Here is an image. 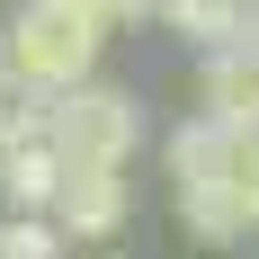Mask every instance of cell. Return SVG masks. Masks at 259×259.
I'll list each match as a JSON object with an SVG mask.
<instances>
[{
  "instance_id": "cell-1",
  "label": "cell",
  "mask_w": 259,
  "mask_h": 259,
  "mask_svg": "<svg viewBox=\"0 0 259 259\" xmlns=\"http://www.w3.org/2000/svg\"><path fill=\"white\" fill-rule=\"evenodd\" d=\"M99 63H107V27H90L72 0H18L0 18V72L36 99H63L80 80H99Z\"/></svg>"
},
{
  "instance_id": "cell-2",
  "label": "cell",
  "mask_w": 259,
  "mask_h": 259,
  "mask_svg": "<svg viewBox=\"0 0 259 259\" xmlns=\"http://www.w3.org/2000/svg\"><path fill=\"white\" fill-rule=\"evenodd\" d=\"M45 143L63 170H125L143 152V99H134L125 80H80L63 99H45Z\"/></svg>"
},
{
  "instance_id": "cell-3",
  "label": "cell",
  "mask_w": 259,
  "mask_h": 259,
  "mask_svg": "<svg viewBox=\"0 0 259 259\" xmlns=\"http://www.w3.org/2000/svg\"><path fill=\"white\" fill-rule=\"evenodd\" d=\"M45 224L72 250H99V241H116L134 224V188H125V170H63L54 179V197H45Z\"/></svg>"
},
{
  "instance_id": "cell-4",
  "label": "cell",
  "mask_w": 259,
  "mask_h": 259,
  "mask_svg": "<svg viewBox=\"0 0 259 259\" xmlns=\"http://www.w3.org/2000/svg\"><path fill=\"white\" fill-rule=\"evenodd\" d=\"M197 116L224 134H259V45H224L197 72Z\"/></svg>"
},
{
  "instance_id": "cell-5",
  "label": "cell",
  "mask_w": 259,
  "mask_h": 259,
  "mask_svg": "<svg viewBox=\"0 0 259 259\" xmlns=\"http://www.w3.org/2000/svg\"><path fill=\"white\" fill-rule=\"evenodd\" d=\"M152 27H170V36H188V45H259V0H152Z\"/></svg>"
},
{
  "instance_id": "cell-6",
  "label": "cell",
  "mask_w": 259,
  "mask_h": 259,
  "mask_svg": "<svg viewBox=\"0 0 259 259\" xmlns=\"http://www.w3.org/2000/svg\"><path fill=\"white\" fill-rule=\"evenodd\" d=\"M54 179H63V161H54L45 125H27V134H9V143H0V206H9V214H45Z\"/></svg>"
},
{
  "instance_id": "cell-7",
  "label": "cell",
  "mask_w": 259,
  "mask_h": 259,
  "mask_svg": "<svg viewBox=\"0 0 259 259\" xmlns=\"http://www.w3.org/2000/svg\"><path fill=\"white\" fill-rule=\"evenodd\" d=\"M170 214H179V233L206 241V250L250 241V233H241V206H233V188H224V179H188V188H170Z\"/></svg>"
},
{
  "instance_id": "cell-8",
  "label": "cell",
  "mask_w": 259,
  "mask_h": 259,
  "mask_svg": "<svg viewBox=\"0 0 259 259\" xmlns=\"http://www.w3.org/2000/svg\"><path fill=\"white\" fill-rule=\"evenodd\" d=\"M0 259H72V241L45 214H0Z\"/></svg>"
},
{
  "instance_id": "cell-9",
  "label": "cell",
  "mask_w": 259,
  "mask_h": 259,
  "mask_svg": "<svg viewBox=\"0 0 259 259\" xmlns=\"http://www.w3.org/2000/svg\"><path fill=\"white\" fill-rule=\"evenodd\" d=\"M224 188H233V206H241V233H259V134H233Z\"/></svg>"
},
{
  "instance_id": "cell-10",
  "label": "cell",
  "mask_w": 259,
  "mask_h": 259,
  "mask_svg": "<svg viewBox=\"0 0 259 259\" xmlns=\"http://www.w3.org/2000/svg\"><path fill=\"white\" fill-rule=\"evenodd\" d=\"M72 9H80L90 27H107V36H116V27H134V18H125V0H72Z\"/></svg>"
},
{
  "instance_id": "cell-11",
  "label": "cell",
  "mask_w": 259,
  "mask_h": 259,
  "mask_svg": "<svg viewBox=\"0 0 259 259\" xmlns=\"http://www.w3.org/2000/svg\"><path fill=\"white\" fill-rule=\"evenodd\" d=\"M125 18H134V27H143V18H152V0H125Z\"/></svg>"
},
{
  "instance_id": "cell-12",
  "label": "cell",
  "mask_w": 259,
  "mask_h": 259,
  "mask_svg": "<svg viewBox=\"0 0 259 259\" xmlns=\"http://www.w3.org/2000/svg\"><path fill=\"white\" fill-rule=\"evenodd\" d=\"M99 259H116V250H99Z\"/></svg>"
},
{
  "instance_id": "cell-13",
  "label": "cell",
  "mask_w": 259,
  "mask_h": 259,
  "mask_svg": "<svg viewBox=\"0 0 259 259\" xmlns=\"http://www.w3.org/2000/svg\"><path fill=\"white\" fill-rule=\"evenodd\" d=\"M250 259H259V250H250Z\"/></svg>"
}]
</instances>
